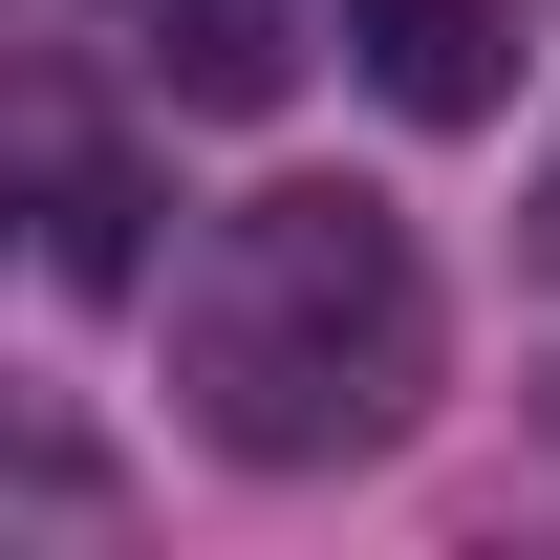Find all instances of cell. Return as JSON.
Segmentation results:
<instances>
[{"label": "cell", "instance_id": "cell-5", "mask_svg": "<svg viewBox=\"0 0 560 560\" xmlns=\"http://www.w3.org/2000/svg\"><path fill=\"white\" fill-rule=\"evenodd\" d=\"M539 280H560V173H539Z\"/></svg>", "mask_w": 560, "mask_h": 560}, {"label": "cell", "instance_id": "cell-4", "mask_svg": "<svg viewBox=\"0 0 560 560\" xmlns=\"http://www.w3.org/2000/svg\"><path fill=\"white\" fill-rule=\"evenodd\" d=\"M44 259H66V280H130V173H66V195H44Z\"/></svg>", "mask_w": 560, "mask_h": 560}, {"label": "cell", "instance_id": "cell-1", "mask_svg": "<svg viewBox=\"0 0 560 560\" xmlns=\"http://www.w3.org/2000/svg\"><path fill=\"white\" fill-rule=\"evenodd\" d=\"M431 388V280L388 237V195H259L215 237L195 302V431L237 475H324V453H388Z\"/></svg>", "mask_w": 560, "mask_h": 560}, {"label": "cell", "instance_id": "cell-2", "mask_svg": "<svg viewBox=\"0 0 560 560\" xmlns=\"http://www.w3.org/2000/svg\"><path fill=\"white\" fill-rule=\"evenodd\" d=\"M346 66L410 108V130H475L517 86V0H346Z\"/></svg>", "mask_w": 560, "mask_h": 560}, {"label": "cell", "instance_id": "cell-3", "mask_svg": "<svg viewBox=\"0 0 560 560\" xmlns=\"http://www.w3.org/2000/svg\"><path fill=\"white\" fill-rule=\"evenodd\" d=\"M151 66L195 108H280V0H151Z\"/></svg>", "mask_w": 560, "mask_h": 560}]
</instances>
